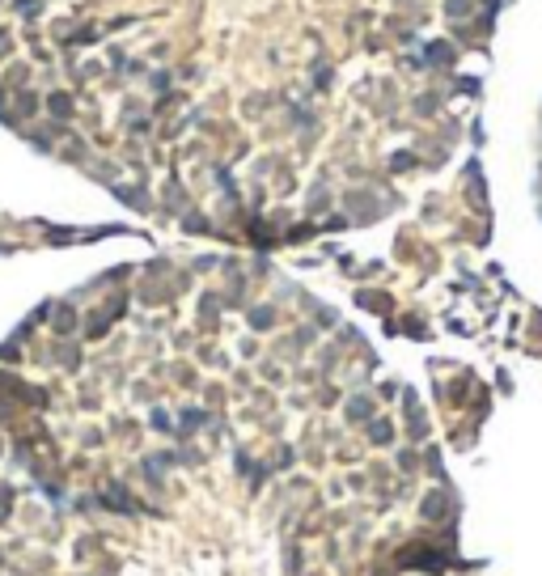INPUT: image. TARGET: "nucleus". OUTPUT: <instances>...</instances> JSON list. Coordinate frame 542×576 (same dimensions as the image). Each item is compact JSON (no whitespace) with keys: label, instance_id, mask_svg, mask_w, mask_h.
Instances as JSON below:
<instances>
[{"label":"nucleus","instance_id":"obj_1","mask_svg":"<svg viewBox=\"0 0 542 576\" xmlns=\"http://www.w3.org/2000/svg\"><path fill=\"white\" fill-rule=\"evenodd\" d=\"M47 106H51L55 114H68V110H72V102H68L64 93H55V98H47Z\"/></svg>","mask_w":542,"mask_h":576},{"label":"nucleus","instance_id":"obj_2","mask_svg":"<svg viewBox=\"0 0 542 576\" xmlns=\"http://www.w3.org/2000/svg\"><path fill=\"white\" fill-rule=\"evenodd\" d=\"M4 51H8V34L0 30V55H4Z\"/></svg>","mask_w":542,"mask_h":576}]
</instances>
